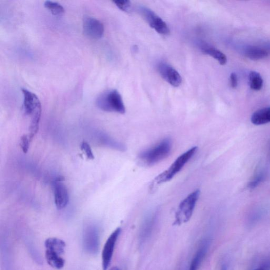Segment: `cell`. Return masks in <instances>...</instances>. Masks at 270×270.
<instances>
[{
  "instance_id": "ba28073f",
  "label": "cell",
  "mask_w": 270,
  "mask_h": 270,
  "mask_svg": "<svg viewBox=\"0 0 270 270\" xmlns=\"http://www.w3.org/2000/svg\"><path fill=\"white\" fill-rule=\"evenodd\" d=\"M158 70L161 77L170 85L177 87L181 85V76L169 64L164 62L160 63L158 65Z\"/></svg>"
},
{
  "instance_id": "ffe728a7",
  "label": "cell",
  "mask_w": 270,
  "mask_h": 270,
  "mask_svg": "<svg viewBox=\"0 0 270 270\" xmlns=\"http://www.w3.org/2000/svg\"><path fill=\"white\" fill-rule=\"evenodd\" d=\"M44 5L54 15H61L64 12V7L58 2L46 1Z\"/></svg>"
},
{
  "instance_id": "4fadbf2b",
  "label": "cell",
  "mask_w": 270,
  "mask_h": 270,
  "mask_svg": "<svg viewBox=\"0 0 270 270\" xmlns=\"http://www.w3.org/2000/svg\"><path fill=\"white\" fill-rule=\"evenodd\" d=\"M209 245L208 240L204 241L202 243L192 260L189 270H198L199 269L202 261L207 255Z\"/></svg>"
},
{
  "instance_id": "5b68a950",
  "label": "cell",
  "mask_w": 270,
  "mask_h": 270,
  "mask_svg": "<svg viewBox=\"0 0 270 270\" xmlns=\"http://www.w3.org/2000/svg\"><path fill=\"white\" fill-rule=\"evenodd\" d=\"M138 10L149 25L159 34L162 35L169 34L170 30L167 24L149 8L141 6L138 8Z\"/></svg>"
},
{
  "instance_id": "52a82bcc",
  "label": "cell",
  "mask_w": 270,
  "mask_h": 270,
  "mask_svg": "<svg viewBox=\"0 0 270 270\" xmlns=\"http://www.w3.org/2000/svg\"><path fill=\"white\" fill-rule=\"evenodd\" d=\"M121 228H117L109 236L105 244L102 252V267L103 270H107L111 263L116 243L121 233Z\"/></svg>"
},
{
  "instance_id": "9c48e42d",
  "label": "cell",
  "mask_w": 270,
  "mask_h": 270,
  "mask_svg": "<svg viewBox=\"0 0 270 270\" xmlns=\"http://www.w3.org/2000/svg\"><path fill=\"white\" fill-rule=\"evenodd\" d=\"M21 91L23 95V110L27 115L31 116L38 109L42 108V104L35 93L24 88Z\"/></svg>"
},
{
  "instance_id": "7a4b0ae2",
  "label": "cell",
  "mask_w": 270,
  "mask_h": 270,
  "mask_svg": "<svg viewBox=\"0 0 270 270\" xmlns=\"http://www.w3.org/2000/svg\"><path fill=\"white\" fill-rule=\"evenodd\" d=\"M172 143L169 138L163 139L157 144L141 153L139 158L147 165H153L166 158L169 155Z\"/></svg>"
},
{
  "instance_id": "cb8c5ba5",
  "label": "cell",
  "mask_w": 270,
  "mask_h": 270,
  "mask_svg": "<svg viewBox=\"0 0 270 270\" xmlns=\"http://www.w3.org/2000/svg\"><path fill=\"white\" fill-rule=\"evenodd\" d=\"M264 178V176L263 174L259 175L256 178L254 181H253L249 183L248 187L250 188V189H255V188H256L259 184V183L263 181Z\"/></svg>"
},
{
  "instance_id": "e0dca14e",
  "label": "cell",
  "mask_w": 270,
  "mask_h": 270,
  "mask_svg": "<svg viewBox=\"0 0 270 270\" xmlns=\"http://www.w3.org/2000/svg\"><path fill=\"white\" fill-rule=\"evenodd\" d=\"M202 52L216 60L220 64L225 65L227 62L226 55L218 49L208 45H203L202 47Z\"/></svg>"
},
{
  "instance_id": "484cf974",
  "label": "cell",
  "mask_w": 270,
  "mask_h": 270,
  "mask_svg": "<svg viewBox=\"0 0 270 270\" xmlns=\"http://www.w3.org/2000/svg\"><path fill=\"white\" fill-rule=\"evenodd\" d=\"M109 270H119V269L117 267H113L111 268Z\"/></svg>"
},
{
  "instance_id": "d4e9b609",
  "label": "cell",
  "mask_w": 270,
  "mask_h": 270,
  "mask_svg": "<svg viewBox=\"0 0 270 270\" xmlns=\"http://www.w3.org/2000/svg\"><path fill=\"white\" fill-rule=\"evenodd\" d=\"M230 85L232 88H235L238 85V79L235 73H231L230 78Z\"/></svg>"
},
{
  "instance_id": "5bb4252c",
  "label": "cell",
  "mask_w": 270,
  "mask_h": 270,
  "mask_svg": "<svg viewBox=\"0 0 270 270\" xmlns=\"http://www.w3.org/2000/svg\"><path fill=\"white\" fill-rule=\"evenodd\" d=\"M244 53L248 58L252 60L263 59L269 55L267 49L257 46H248L245 48Z\"/></svg>"
},
{
  "instance_id": "3957f363",
  "label": "cell",
  "mask_w": 270,
  "mask_h": 270,
  "mask_svg": "<svg viewBox=\"0 0 270 270\" xmlns=\"http://www.w3.org/2000/svg\"><path fill=\"white\" fill-rule=\"evenodd\" d=\"M198 147H193L179 156L169 168L155 178V182L159 184L170 181L194 156Z\"/></svg>"
},
{
  "instance_id": "ac0fdd59",
  "label": "cell",
  "mask_w": 270,
  "mask_h": 270,
  "mask_svg": "<svg viewBox=\"0 0 270 270\" xmlns=\"http://www.w3.org/2000/svg\"><path fill=\"white\" fill-rule=\"evenodd\" d=\"M42 111V108H39L31 115L29 135L30 142L32 141L33 138L35 137L38 132Z\"/></svg>"
},
{
  "instance_id": "4316f807",
  "label": "cell",
  "mask_w": 270,
  "mask_h": 270,
  "mask_svg": "<svg viewBox=\"0 0 270 270\" xmlns=\"http://www.w3.org/2000/svg\"><path fill=\"white\" fill-rule=\"evenodd\" d=\"M220 270H227V267L226 265H223Z\"/></svg>"
},
{
  "instance_id": "8992f818",
  "label": "cell",
  "mask_w": 270,
  "mask_h": 270,
  "mask_svg": "<svg viewBox=\"0 0 270 270\" xmlns=\"http://www.w3.org/2000/svg\"><path fill=\"white\" fill-rule=\"evenodd\" d=\"M83 32L85 36L94 39H101L104 34L103 23L92 16H85L83 21Z\"/></svg>"
},
{
  "instance_id": "30bf717a",
  "label": "cell",
  "mask_w": 270,
  "mask_h": 270,
  "mask_svg": "<svg viewBox=\"0 0 270 270\" xmlns=\"http://www.w3.org/2000/svg\"><path fill=\"white\" fill-rule=\"evenodd\" d=\"M54 203L56 208L62 210L68 205L69 197L67 187L61 182L54 184Z\"/></svg>"
},
{
  "instance_id": "2e32d148",
  "label": "cell",
  "mask_w": 270,
  "mask_h": 270,
  "mask_svg": "<svg viewBox=\"0 0 270 270\" xmlns=\"http://www.w3.org/2000/svg\"><path fill=\"white\" fill-rule=\"evenodd\" d=\"M45 258L48 265L54 269L60 270L65 265V260L56 253L46 250Z\"/></svg>"
},
{
  "instance_id": "83f0119b",
  "label": "cell",
  "mask_w": 270,
  "mask_h": 270,
  "mask_svg": "<svg viewBox=\"0 0 270 270\" xmlns=\"http://www.w3.org/2000/svg\"><path fill=\"white\" fill-rule=\"evenodd\" d=\"M266 48H267V51L269 52H270V44H269L267 46Z\"/></svg>"
},
{
  "instance_id": "f1b7e54d",
  "label": "cell",
  "mask_w": 270,
  "mask_h": 270,
  "mask_svg": "<svg viewBox=\"0 0 270 270\" xmlns=\"http://www.w3.org/2000/svg\"><path fill=\"white\" fill-rule=\"evenodd\" d=\"M255 270H267V269H266V268H258Z\"/></svg>"
},
{
  "instance_id": "7c38bea8",
  "label": "cell",
  "mask_w": 270,
  "mask_h": 270,
  "mask_svg": "<svg viewBox=\"0 0 270 270\" xmlns=\"http://www.w3.org/2000/svg\"><path fill=\"white\" fill-rule=\"evenodd\" d=\"M46 250L62 256L65 253L66 244L61 239L56 238H49L45 242Z\"/></svg>"
},
{
  "instance_id": "d6986e66",
  "label": "cell",
  "mask_w": 270,
  "mask_h": 270,
  "mask_svg": "<svg viewBox=\"0 0 270 270\" xmlns=\"http://www.w3.org/2000/svg\"><path fill=\"white\" fill-rule=\"evenodd\" d=\"M249 84L251 88L254 91H259L263 88L264 80L259 73L256 71L250 73Z\"/></svg>"
},
{
  "instance_id": "277c9868",
  "label": "cell",
  "mask_w": 270,
  "mask_h": 270,
  "mask_svg": "<svg viewBox=\"0 0 270 270\" xmlns=\"http://www.w3.org/2000/svg\"><path fill=\"white\" fill-rule=\"evenodd\" d=\"M200 191L195 190L180 203L175 215V220L173 225H181L189 221L199 198Z\"/></svg>"
},
{
  "instance_id": "9a60e30c",
  "label": "cell",
  "mask_w": 270,
  "mask_h": 270,
  "mask_svg": "<svg viewBox=\"0 0 270 270\" xmlns=\"http://www.w3.org/2000/svg\"><path fill=\"white\" fill-rule=\"evenodd\" d=\"M252 123L261 125L270 122V107L264 108L253 113L251 117Z\"/></svg>"
},
{
  "instance_id": "8fae6325",
  "label": "cell",
  "mask_w": 270,
  "mask_h": 270,
  "mask_svg": "<svg viewBox=\"0 0 270 270\" xmlns=\"http://www.w3.org/2000/svg\"><path fill=\"white\" fill-rule=\"evenodd\" d=\"M84 246L88 252L94 254L99 248V234L94 227H89L84 232Z\"/></svg>"
},
{
  "instance_id": "7402d4cb",
  "label": "cell",
  "mask_w": 270,
  "mask_h": 270,
  "mask_svg": "<svg viewBox=\"0 0 270 270\" xmlns=\"http://www.w3.org/2000/svg\"><path fill=\"white\" fill-rule=\"evenodd\" d=\"M81 149L82 151L84 152L87 158L89 160H93L95 159V157L92 152L91 147V146H90L89 144L88 143H87L86 142H83V143H82Z\"/></svg>"
},
{
  "instance_id": "603a6c76",
  "label": "cell",
  "mask_w": 270,
  "mask_h": 270,
  "mask_svg": "<svg viewBox=\"0 0 270 270\" xmlns=\"http://www.w3.org/2000/svg\"><path fill=\"white\" fill-rule=\"evenodd\" d=\"M29 142H30L29 136L24 135L21 138L20 146L22 151L24 154H27L29 149Z\"/></svg>"
},
{
  "instance_id": "44dd1931",
  "label": "cell",
  "mask_w": 270,
  "mask_h": 270,
  "mask_svg": "<svg viewBox=\"0 0 270 270\" xmlns=\"http://www.w3.org/2000/svg\"><path fill=\"white\" fill-rule=\"evenodd\" d=\"M113 2L122 11L126 12H130L132 4L128 0H117L113 1Z\"/></svg>"
},
{
  "instance_id": "6da1fadb",
  "label": "cell",
  "mask_w": 270,
  "mask_h": 270,
  "mask_svg": "<svg viewBox=\"0 0 270 270\" xmlns=\"http://www.w3.org/2000/svg\"><path fill=\"white\" fill-rule=\"evenodd\" d=\"M97 108L107 112L124 114L126 108L120 93L115 89L108 90L98 96L96 101Z\"/></svg>"
}]
</instances>
